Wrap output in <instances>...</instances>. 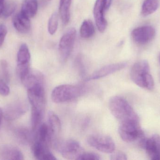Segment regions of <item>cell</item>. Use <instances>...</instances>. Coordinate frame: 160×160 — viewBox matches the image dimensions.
I'll list each match as a JSON object with an SVG mask.
<instances>
[{"mask_svg": "<svg viewBox=\"0 0 160 160\" xmlns=\"http://www.w3.org/2000/svg\"></svg>", "mask_w": 160, "mask_h": 160, "instance_id": "34", "label": "cell"}, {"mask_svg": "<svg viewBox=\"0 0 160 160\" xmlns=\"http://www.w3.org/2000/svg\"><path fill=\"white\" fill-rule=\"evenodd\" d=\"M3 117V110L0 108V126L2 124V120Z\"/></svg>", "mask_w": 160, "mask_h": 160, "instance_id": "33", "label": "cell"}, {"mask_svg": "<svg viewBox=\"0 0 160 160\" xmlns=\"http://www.w3.org/2000/svg\"><path fill=\"white\" fill-rule=\"evenodd\" d=\"M112 0H106V4H105V7L106 9H108L111 6L112 3Z\"/></svg>", "mask_w": 160, "mask_h": 160, "instance_id": "32", "label": "cell"}, {"mask_svg": "<svg viewBox=\"0 0 160 160\" xmlns=\"http://www.w3.org/2000/svg\"><path fill=\"white\" fill-rule=\"evenodd\" d=\"M7 33L6 26L3 24H0V47L3 44Z\"/></svg>", "mask_w": 160, "mask_h": 160, "instance_id": "29", "label": "cell"}, {"mask_svg": "<svg viewBox=\"0 0 160 160\" xmlns=\"http://www.w3.org/2000/svg\"><path fill=\"white\" fill-rule=\"evenodd\" d=\"M82 93L83 88L78 85H62L52 90V100L54 103H64L78 98Z\"/></svg>", "mask_w": 160, "mask_h": 160, "instance_id": "4", "label": "cell"}, {"mask_svg": "<svg viewBox=\"0 0 160 160\" xmlns=\"http://www.w3.org/2000/svg\"><path fill=\"white\" fill-rule=\"evenodd\" d=\"M45 84H38L27 88L28 100L31 105V125L34 132L41 125L46 105Z\"/></svg>", "mask_w": 160, "mask_h": 160, "instance_id": "1", "label": "cell"}, {"mask_svg": "<svg viewBox=\"0 0 160 160\" xmlns=\"http://www.w3.org/2000/svg\"><path fill=\"white\" fill-rule=\"evenodd\" d=\"M149 64L146 60H141L134 64L130 72L131 79L140 87L151 90L154 82L150 73Z\"/></svg>", "mask_w": 160, "mask_h": 160, "instance_id": "3", "label": "cell"}, {"mask_svg": "<svg viewBox=\"0 0 160 160\" xmlns=\"http://www.w3.org/2000/svg\"><path fill=\"white\" fill-rule=\"evenodd\" d=\"M77 36V31L74 28L67 31L61 38L59 45L60 60L63 63L66 62L73 50Z\"/></svg>", "mask_w": 160, "mask_h": 160, "instance_id": "6", "label": "cell"}, {"mask_svg": "<svg viewBox=\"0 0 160 160\" xmlns=\"http://www.w3.org/2000/svg\"><path fill=\"white\" fill-rule=\"evenodd\" d=\"M106 0H96L94 7V15L96 25L101 33L105 31L107 26V21L104 16Z\"/></svg>", "mask_w": 160, "mask_h": 160, "instance_id": "14", "label": "cell"}, {"mask_svg": "<svg viewBox=\"0 0 160 160\" xmlns=\"http://www.w3.org/2000/svg\"><path fill=\"white\" fill-rule=\"evenodd\" d=\"M5 4V0H0V18H1L2 13Z\"/></svg>", "mask_w": 160, "mask_h": 160, "instance_id": "31", "label": "cell"}, {"mask_svg": "<svg viewBox=\"0 0 160 160\" xmlns=\"http://www.w3.org/2000/svg\"><path fill=\"white\" fill-rule=\"evenodd\" d=\"M87 142L89 146L102 153L112 154L115 149V144L113 140L106 135H90L87 138Z\"/></svg>", "mask_w": 160, "mask_h": 160, "instance_id": "8", "label": "cell"}, {"mask_svg": "<svg viewBox=\"0 0 160 160\" xmlns=\"http://www.w3.org/2000/svg\"><path fill=\"white\" fill-rule=\"evenodd\" d=\"M10 93V89L8 83L2 79L0 78V95L6 96Z\"/></svg>", "mask_w": 160, "mask_h": 160, "instance_id": "28", "label": "cell"}, {"mask_svg": "<svg viewBox=\"0 0 160 160\" xmlns=\"http://www.w3.org/2000/svg\"><path fill=\"white\" fill-rule=\"evenodd\" d=\"M143 145L151 159L160 160V144L157 136L146 140Z\"/></svg>", "mask_w": 160, "mask_h": 160, "instance_id": "17", "label": "cell"}, {"mask_svg": "<svg viewBox=\"0 0 160 160\" xmlns=\"http://www.w3.org/2000/svg\"><path fill=\"white\" fill-rule=\"evenodd\" d=\"M35 132L25 127H19L14 131V134L18 141L24 145L32 144L35 138Z\"/></svg>", "mask_w": 160, "mask_h": 160, "instance_id": "19", "label": "cell"}, {"mask_svg": "<svg viewBox=\"0 0 160 160\" xmlns=\"http://www.w3.org/2000/svg\"><path fill=\"white\" fill-rule=\"evenodd\" d=\"M94 24L89 20L84 21L80 27V33L82 38L88 39L92 37L95 34Z\"/></svg>", "mask_w": 160, "mask_h": 160, "instance_id": "23", "label": "cell"}, {"mask_svg": "<svg viewBox=\"0 0 160 160\" xmlns=\"http://www.w3.org/2000/svg\"><path fill=\"white\" fill-rule=\"evenodd\" d=\"M49 145L46 143L35 139L32 144V151L34 157L39 160H57L50 151Z\"/></svg>", "mask_w": 160, "mask_h": 160, "instance_id": "12", "label": "cell"}, {"mask_svg": "<svg viewBox=\"0 0 160 160\" xmlns=\"http://www.w3.org/2000/svg\"><path fill=\"white\" fill-rule=\"evenodd\" d=\"M59 24V17L57 13H53L51 16L48 23V31L50 34L53 35L56 33Z\"/></svg>", "mask_w": 160, "mask_h": 160, "instance_id": "25", "label": "cell"}, {"mask_svg": "<svg viewBox=\"0 0 160 160\" xmlns=\"http://www.w3.org/2000/svg\"><path fill=\"white\" fill-rule=\"evenodd\" d=\"M156 35V30L153 26L145 25L137 27L132 32V39L137 44L145 45L151 41Z\"/></svg>", "mask_w": 160, "mask_h": 160, "instance_id": "11", "label": "cell"}, {"mask_svg": "<svg viewBox=\"0 0 160 160\" xmlns=\"http://www.w3.org/2000/svg\"><path fill=\"white\" fill-rule=\"evenodd\" d=\"M48 122L52 143H53L58 140V136L61 132L62 128L61 120L55 113L49 111L48 114Z\"/></svg>", "mask_w": 160, "mask_h": 160, "instance_id": "16", "label": "cell"}, {"mask_svg": "<svg viewBox=\"0 0 160 160\" xmlns=\"http://www.w3.org/2000/svg\"><path fill=\"white\" fill-rule=\"evenodd\" d=\"M31 54L27 44L21 45L17 54V72L20 79L23 78L31 69Z\"/></svg>", "mask_w": 160, "mask_h": 160, "instance_id": "10", "label": "cell"}, {"mask_svg": "<svg viewBox=\"0 0 160 160\" xmlns=\"http://www.w3.org/2000/svg\"><path fill=\"white\" fill-rule=\"evenodd\" d=\"M110 159L112 160H126L127 159L126 154L122 152H113L112 153Z\"/></svg>", "mask_w": 160, "mask_h": 160, "instance_id": "30", "label": "cell"}, {"mask_svg": "<svg viewBox=\"0 0 160 160\" xmlns=\"http://www.w3.org/2000/svg\"><path fill=\"white\" fill-rule=\"evenodd\" d=\"M110 111L120 123L128 121H139V118L129 102L120 96L111 98L109 102Z\"/></svg>", "mask_w": 160, "mask_h": 160, "instance_id": "2", "label": "cell"}, {"mask_svg": "<svg viewBox=\"0 0 160 160\" xmlns=\"http://www.w3.org/2000/svg\"><path fill=\"white\" fill-rule=\"evenodd\" d=\"M0 159L2 160H22L24 156L16 147L10 145L0 146Z\"/></svg>", "mask_w": 160, "mask_h": 160, "instance_id": "15", "label": "cell"}, {"mask_svg": "<svg viewBox=\"0 0 160 160\" xmlns=\"http://www.w3.org/2000/svg\"><path fill=\"white\" fill-rule=\"evenodd\" d=\"M0 78L8 83L10 81V75L8 64L5 60H1L0 62Z\"/></svg>", "mask_w": 160, "mask_h": 160, "instance_id": "24", "label": "cell"}, {"mask_svg": "<svg viewBox=\"0 0 160 160\" xmlns=\"http://www.w3.org/2000/svg\"><path fill=\"white\" fill-rule=\"evenodd\" d=\"M28 103L24 100H18L6 106L3 111V117L6 121H12L25 114L28 110Z\"/></svg>", "mask_w": 160, "mask_h": 160, "instance_id": "9", "label": "cell"}, {"mask_svg": "<svg viewBox=\"0 0 160 160\" xmlns=\"http://www.w3.org/2000/svg\"><path fill=\"white\" fill-rule=\"evenodd\" d=\"M160 0H145L142 8L143 16H147L154 13L158 8Z\"/></svg>", "mask_w": 160, "mask_h": 160, "instance_id": "22", "label": "cell"}, {"mask_svg": "<svg viewBox=\"0 0 160 160\" xmlns=\"http://www.w3.org/2000/svg\"><path fill=\"white\" fill-rule=\"evenodd\" d=\"M118 133L121 139L126 142L136 141L142 135L139 126V121H128L120 123Z\"/></svg>", "mask_w": 160, "mask_h": 160, "instance_id": "7", "label": "cell"}, {"mask_svg": "<svg viewBox=\"0 0 160 160\" xmlns=\"http://www.w3.org/2000/svg\"><path fill=\"white\" fill-rule=\"evenodd\" d=\"M72 0H60L59 12L63 23L67 24L70 20V8Z\"/></svg>", "mask_w": 160, "mask_h": 160, "instance_id": "21", "label": "cell"}, {"mask_svg": "<svg viewBox=\"0 0 160 160\" xmlns=\"http://www.w3.org/2000/svg\"><path fill=\"white\" fill-rule=\"evenodd\" d=\"M52 143L55 149L66 159L78 160L83 152L79 143L72 139L63 141L58 139Z\"/></svg>", "mask_w": 160, "mask_h": 160, "instance_id": "5", "label": "cell"}, {"mask_svg": "<svg viewBox=\"0 0 160 160\" xmlns=\"http://www.w3.org/2000/svg\"><path fill=\"white\" fill-rule=\"evenodd\" d=\"M17 8V4L14 2H9L5 3L2 13L1 15V18H7L12 15L15 12Z\"/></svg>", "mask_w": 160, "mask_h": 160, "instance_id": "26", "label": "cell"}, {"mask_svg": "<svg viewBox=\"0 0 160 160\" xmlns=\"http://www.w3.org/2000/svg\"><path fill=\"white\" fill-rule=\"evenodd\" d=\"M13 24L15 29L21 34H27L31 29L30 18L21 12L14 16Z\"/></svg>", "mask_w": 160, "mask_h": 160, "instance_id": "18", "label": "cell"}, {"mask_svg": "<svg viewBox=\"0 0 160 160\" xmlns=\"http://www.w3.org/2000/svg\"><path fill=\"white\" fill-rule=\"evenodd\" d=\"M127 65V63L125 62H121L104 66L97 71H95L89 77L87 78L86 81H88L93 80L104 78L108 75H111L123 69L124 68L126 67Z\"/></svg>", "mask_w": 160, "mask_h": 160, "instance_id": "13", "label": "cell"}, {"mask_svg": "<svg viewBox=\"0 0 160 160\" xmlns=\"http://www.w3.org/2000/svg\"><path fill=\"white\" fill-rule=\"evenodd\" d=\"M38 8V0H23L21 12L30 18L36 15Z\"/></svg>", "mask_w": 160, "mask_h": 160, "instance_id": "20", "label": "cell"}, {"mask_svg": "<svg viewBox=\"0 0 160 160\" xmlns=\"http://www.w3.org/2000/svg\"><path fill=\"white\" fill-rule=\"evenodd\" d=\"M100 157L93 152H83L79 158V160H100Z\"/></svg>", "mask_w": 160, "mask_h": 160, "instance_id": "27", "label": "cell"}]
</instances>
